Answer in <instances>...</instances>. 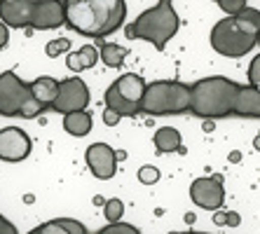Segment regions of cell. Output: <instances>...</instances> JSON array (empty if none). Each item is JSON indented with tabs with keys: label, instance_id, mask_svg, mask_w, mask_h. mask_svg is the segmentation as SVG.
<instances>
[{
	"label": "cell",
	"instance_id": "obj_1",
	"mask_svg": "<svg viewBox=\"0 0 260 234\" xmlns=\"http://www.w3.org/2000/svg\"><path fill=\"white\" fill-rule=\"evenodd\" d=\"M66 26L85 38H108L127 19L124 0H63Z\"/></svg>",
	"mask_w": 260,
	"mask_h": 234
},
{
	"label": "cell",
	"instance_id": "obj_2",
	"mask_svg": "<svg viewBox=\"0 0 260 234\" xmlns=\"http://www.w3.org/2000/svg\"><path fill=\"white\" fill-rule=\"evenodd\" d=\"M242 84L225 75H211L190 84V113L200 120H223L235 115V103Z\"/></svg>",
	"mask_w": 260,
	"mask_h": 234
},
{
	"label": "cell",
	"instance_id": "obj_3",
	"mask_svg": "<svg viewBox=\"0 0 260 234\" xmlns=\"http://www.w3.org/2000/svg\"><path fill=\"white\" fill-rule=\"evenodd\" d=\"M181 28V19L174 10V0H159L155 7L141 12L132 24H127L124 36L127 40H145L162 52L171 42V38Z\"/></svg>",
	"mask_w": 260,
	"mask_h": 234
},
{
	"label": "cell",
	"instance_id": "obj_4",
	"mask_svg": "<svg viewBox=\"0 0 260 234\" xmlns=\"http://www.w3.org/2000/svg\"><path fill=\"white\" fill-rule=\"evenodd\" d=\"M141 113L152 115V117L190 113V84L178 82V80H157V82L145 84Z\"/></svg>",
	"mask_w": 260,
	"mask_h": 234
},
{
	"label": "cell",
	"instance_id": "obj_5",
	"mask_svg": "<svg viewBox=\"0 0 260 234\" xmlns=\"http://www.w3.org/2000/svg\"><path fill=\"white\" fill-rule=\"evenodd\" d=\"M45 106L33 98L28 89V82L19 80L14 71L0 73V115L3 117H24L33 120L45 113Z\"/></svg>",
	"mask_w": 260,
	"mask_h": 234
},
{
	"label": "cell",
	"instance_id": "obj_6",
	"mask_svg": "<svg viewBox=\"0 0 260 234\" xmlns=\"http://www.w3.org/2000/svg\"><path fill=\"white\" fill-rule=\"evenodd\" d=\"M209 42H211L213 52H218L220 56H228V59H242V56H246L248 52L258 45V38L244 33V30L237 26L235 17H225L211 28V38H209Z\"/></svg>",
	"mask_w": 260,
	"mask_h": 234
},
{
	"label": "cell",
	"instance_id": "obj_7",
	"mask_svg": "<svg viewBox=\"0 0 260 234\" xmlns=\"http://www.w3.org/2000/svg\"><path fill=\"white\" fill-rule=\"evenodd\" d=\"M89 87L85 84V80L80 78H66L59 80V91H56V98L52 103V110L61 115L75 113V110H87L89 106Z\"/></svg>",
	"mask_w": 260,
	"mask_h": 234
},
{
	"label": "cell",
	"instance_id": "obj_8",
	"mask_svg": "<svg viewBox=\"0 0 260 234\" xmlns=\"http://www.w3.org/2000/svg\"><path fill=\"white\" fill-rule=\"evenodd\" d=\"M190 199L194 206L206 211H218L225 204V190L220 183V176H202L190 183Z\"/></svg>",
	"mask_w": 260,
	"mask_h": 234
},
{
	"label": "cell",
	"instance_id": "obj_9",
	"mask_svg": "<svg viewBox=\"0 0 260 234\" xmlns=\"http://www.w3.org/2000/svg\"><path fill=\"white\" fill-rule=\"evenodd\" d=\"M30 136L19 126H5L0 129V159L3 162H24L30 155Z\"/></svg>",
	"mask_w": 260,
	"mask_h": 234
},
{
	"label": "cell",
	"instance_id": "obj_10",
	"mask_svg": "<svg viewBox=\"0 0 260 234\" xmlns=\"http://www.w3.org/2000/svg\"><path fill=\"white\" fill-rule=\"evenodd\" d=\"M59 26H66L63 17V0H36L30 12L28 28L33 30H54Z\"/></svg>",
	"mask_w": 260,
	"mask_h": 234
},
{
	"label": "cell",
	"instance_id": "obj_11",
	"mask_svg": "<svg viewBox=\"0 0 260 234\" xmlns=\"http://www.w3.org/2000/svg\"><path fill=\"white\" fill-rule=\"evenodd\" d=\"M85 159L94 178L99 180H108L117 174V157L108 143H91L85 152Z\"/></svg>",
	"mask_w": 260,
	"mask_h": 234
},
{
	"label": "cell",
	"instance_id": "obj_12",
	"mask_svg": "<svg viewBox=\"0 0 260 234\" xmlns=\"http://www.w3.org/2000/svg\"><path fill=\"white\" fill-rule=\"evenodd\" d=\"M36 0H0V21L7 28H28Z\"/></svg>",
	"mask_w": 260,
	"mask_h": 234
},
{
	"label": "cell",
	"instance_id": "obj_13",
	"mask_svg": "<svg viewBox=\"0 0 260 234\" xmlns=\"http://www.w3.org/2000/svg\"><path fill=\"white\" fill-rule=\"evenodd\" d=\"M235 115L237 117H253L260 120V89L253 84H242L239 94H237L235 103Z\"/></svg>",
	"mask_w": 260,
	"mask_h": 234
},
{
	"label": "cell",
	"instance_id": "obj_14",
	"mask_svg": "<svg viewBox=\"0 0 260 234\" xmlns=\"http://www.w3.org/2000/svg\"><path fill=\"white\" fill-rule=\"evenodd\" d=\"M145 84H148V82H145L141 75H136V73H124V75H120V78L113 82V87H115L117 94H120L124 101L141 106V98H143Z\"/></svg>",
	"mask_w": 260,
	"mask_h": 234
},
{
	"label": "cell",
	"instance_id": "obj_15",
	"mask_svg": "<svg viewBox=\"0 0 260 234\" xmlns=\"http://www.w3.org/2000/svg\"><path fill=\"white\" fill-rule=\"evenodd\" d=\"M28 89L40 106L52 108V103H54V98H56V91H59V80L49 78V75H40V78L30 80Z\"/></svg>",
	"mask_w": 260,
	"mask_h": 234
},
{
	"label": "cell",
	"instance_id": "obj_16",
	"mask_svg": "<svg viewBox=\"0 0 260 234\" xmlns=\"http://www.w3.org/2000/svg\"><path fill=\"white\" fill-rule=\"evenodd\" d=\"M26 234H87L85 225L73 218H54V220L40 222L38 227H33Z\"/></svg>",
	"mask_w": 260,
	"mask_h": 234
},
{
	"label": "cell",
	"instance_id": "obj_17",
	"mask_svg": "<svg viewBox=\"0 0 260 234\" xmlns=\"http://www.w3.org/2000/svg\"><path fill=\"white\" fill-rule=\"evenodd\" d=\"M96 61H99V49L94 45H82L78 52L68 54L66 66L73 73H82V71H89V68L96 66Z\"/></svg>",
	"mask_w": 260,
	"mask_h": 234
},
{
	"label": "cell",
	"instance_id": "obj_18",
	"mask_svg": "<svg viewBox=\"0 0 260 234\" xmlns=\"http://www.w3.org/2000/svg\"><path fill=\"white\" fill-rule=\"evenodd\" d=\"M152 145L159 155H169V152H178L181 148V131L174 126H159L155 136H152Z\"/></svg>",
	"mask_w": 260,
	"mask_h": 234
},
{
	"label": "cell",
	"instance_id": "obj_19",
	"mask_svg": "<svg viewBox=\"0 0 260 234\" xmlns=\"http://www.w3.org/2000/svg\"><path fill=\"white\" fill-rule=\"evenodd\" d=\"M91 126H94V122H91V115L87 110H75V113L63 115V129L75 138L87 136L91 131Z\"/></svg>",
	"mask_w": 260,
	"mask_h": 234
},
{
	"label": "cell",
	"instance_id": "obj_20",
	"mask_svg": "<svg viewBox=\"0 0 260 234\" xmlns=\"http://www.w3.org/2000/svg\"><path fill=\"white\" fill-rule=\"evenodd\" d=\"M103 101H106V108L115 110L120 117H136V115L141 113V106L124 101V98L117 94V89L113 87V84H110L108 89H106V94H103Z\"/></svg>",
	"mask_w": 260,
	"mask_h": 234
},
{
	"label": "cell",
	"instance_id": "obj_21",
	"mask_svg": "<svg viewBox=\"0 0 260 234\" xmlns=\"http://www.w3.org/2000/svg\"><path fill=\"white\" fill-rule=\"evenodd\" d=\"M96 49H99V61H103L108 68H120L129 54L127 47L115 45V42H99Z\"/></svg>",
	"mask_w": 260,
	"mask_h": 234
},
{
	"label": "cell",
	"instance_id": "obj_22",
	"mask_svg": "<svg viewBox=\"0 0 260 234\" xmlns=\"http://www.w3.org/2000/svg\"><path fill=\"white\" fill-rule=\"evenodd\" d=\"M235 21L244 33H248V36H253V38L260 36V12L258 10L246 5L239 14H235Z\"/></svg>",
	"mask_w": 260,
	"mask_h": 234
},
{
	"label": "cell",
	"instance_id": "obj_23",
	"mask_svg": "<svg viewBox=\"0 0 260 234\" xmlns=\"http://www.w3.org/2000/svg\"><path fill=\"white\" fill-rule=\"evenodd\" d=\"M122 213H124V204H122V199H108L106 204H103V216L108 222H120L122 220Z\"/></svg>",
	"mask_w": 260,
	"mask_h": 234
},
{
	"label": "cell",
	"instance_id": "obj_24",
	"mask_svg": "<svg viewBox=\"0 0 260 234\" xmlns=\"http://www.w3.org/2000/svg\"><path fill=\"white\" fill-rule=\"evenodd\" d=\"M68 49H71V40L68 38H56V40H49L47 47H45V54L49 59H56L59 54H66Z\"/></svg>",
	"mask_w": 260,
	"mask_h": 234
},
{
	"label": "cell",
	"instance_id": "obj_25",
	"mask_svg": "<svg viewBox=\"0 0 260 234\" xmlns=\"http://www.w3.org/2000/svg\"><path fill=\"white\" fill-rule=\"evenodd\" d=\"M96 234H141V232L134 225H129V222H108Z\"/></svg>",
	"mask_w": 260,
	"mask_h": 234
},
{
	"label": "cell",
	"instance_id": "obj_26",
	"mask_svg": "<svg viewBox=\"0 0 260 234\" xmlns=\"http://www.w3.org/2000/svg\"><path fill=\"white\" fill-rule=\"evenodd\" d=\"M139 183H143V185H155L159 180V169L152 166V164H145V166L139 169Z\"/></svg>",
	"mask_w": 260,
	"mask_h": 234
},
{
	"label": "cell",
	"instance_id": "obj_27",
	"mask_svg": "<svg viewBox=\"0 0 260 234\" xmlns=\"http://www.w3.org/2000/svg\"><path fill=\"white\" fill-rule=\"evenodd\" d=\"M220 10H223L228 17H235V14H239L246 7V0H213Z\"/></svg>",
	"mask_w": 260,
	"mask_h": 234
},
{
	"label": "cell",
	"instance_id": "obj_28",
	"mask_svg": "<svg viewBox=\"0 0 260 234\" xmlns=\"http://www.w3.org/2000/svg\"><path fill=\"white\" fill-rule=\"evenodd\" d=\"M248 84H253L260 89V54L253 56L251 66H248Z\"/></svg>",
	"mask_w": 260,
	"mask_h": 234
},
{
	"label": "cell",
	"instance_id": "obj_29",
	"mask_svg": "<svg viewBox=\"0 0 260 234\" xmlns=\"http://www.w3.org/2000/svg\"><path fill=\"white\" fill-rule=\"evenodd\" d=\"M120 120H122V117L115 113V110H110V108L103 110V122H106V126H115Z\"/></svg>",
	"mask_w": 260,
	"mask_h": 234
},
{
	"label": "cell",
	"instance_id": "obj_30",
	"mask_svg": "<svg viewBox=\"0 0 260 234\" xmlns=\"http://www.w3.org/2000/svg\"><path fill=\"white\" fill-rule=\"evenodd\" d=\"M0 234H19V229L5 216H0Z\"/></svg>",
	"mask_w": 260,
	"mask_h": 234
},
{
	"label": "cell",
	"instance_id": "obj_31",
	"mask_svg": "<svg viewBox=\"0 0 260 234\" xmlns=\"http://www.w3.org/2000/svg\"><path fill=\"white\" fill-rule=\"evenodd\" d=\"M213 225H218V227L228 225V211H213Z\"/></svg>",
	"mask_w": 260,
	"mask_h": 234
},
{
	"label": "cell",
	"instance_id": "obj_32",
	"mask_svg": "<svg viewBox=\"0 0 260 234\" xmlns=\"http://www.w3.org/2000/svg\"><path fill=\"white\" fill-rule=\"evenodd\" d=\"M7 42H10V28L0 21V49H5Z\"/></svg>",
	"mask_w": 260,
	"mask_h": 234
},
{
	"label": "cell",
	"instance_id": "obj_33",
	"mask_svg": "<svg viewBox=\"0 0 260 234\" xmlns=\"http://www.w3.org/2000/svg\"><path fill=\"white\" fill-rule=\"evenodd\" d=\"M242 225V216L237 211H228V227H239Z\"/></svg>",
	"mask_w": 260,
	"mask_h": 234
},
{
	"label": "cell",
	"instance_id": "obj_34",
	"mask_svg": "<svg viewBox=\"0 0 260 234\" xmlns=\"http://www.w3.org/2000/svg\"><path fill=\"white\" fill-rule=\"evenodd\" d=\"M230 162H232V164L242 162V152H239V150H232V152H230Z\"/></svg>",
	"mask_w": 260,
	"mask_h": 234
},
{
	"label": "cell",
	"instance_id": "obj_35",
	"mask_svg": "<svg viewBox=\"0 0 260 234\" xmlns=\"http://www.w3.org/2000/svg\"><path fill=\"white\" fill-rule=\"evenodd\" d=\"M202 126H204V131H213L216 122H213V120H204V124H202Z\"/></svg>",
	"mask_w": 260,
	"mask_h": 234
},
{
	"label": "cell",
	"instance_id": "obj_36",
	"mask_svg": "<svg viewBox=\"0 0 260 234\" xmlns=\"http://www.w3.org/2000/svg\"><path fill=\"white\" fill-rule=\"evenodd\" d=\"M115 157H117V162H122V159H127V152H124V150H115Z\"/></svg>",
	"mask_w": 260,
	"mask_h": 234
},
{
	"label": "cell",
	"instance_id": "obj_37",
	"mask_svg": "<svg viewBox=\"0 0 260 234\" xmlns=\"http://www.w3.org/2000/svg\"><path fill=\"white\" fill-rule=\"evenodd\" d=\"M194 220H197V216H194V213H185V222H188V225H192Z\"/></svg>",
	"mask_w": 260,
	"mask_h": 234
},
{
	"label": "cell",
	"instance_id": "obj_38",
	"mask_svg": "<svg viewBox=\"0 0 260 234\" xmlns=\"http://www.w3.org/2000/svg\"><path fill=\"white\" fill-rule=\"evenodd\" d=\"M253 148H255V150H258V152H260V131H258V136H255V138H253Z\"/></svg>",
	"mask_w": 260,
	"mask_h": 234
},
{
	"label": "cell",
	"instance_id": "obj_39",
	"mask_svg": "<svg viewBox=\"0 0 260 234\" xmlns=\"http://www.w3.org/2000/svg\"><path fill=\"white\" fill-rule=\"evenodd\" d=\"M171 234H202V232H192V229H188V232H171Z\"/></svg>",
	"mask_w": 260,
	"mask_h": 234
},
{
	"label": "cell",
	"instance_id": "obj_40",
	"mask_svg": "<svg viewBox=\"0 0 260 234\" xmlns=\"http://www.w3.org/2000/svg\"><path fill=\"white\" fill-rule=\"evenodd\" d=\"M258 45H260V36H258Z\"/></svg>",
	"mask_w": 260,
	"mask_h": 234
},
{
	"label": "cell",
	"instance_id": "obj_41",
	"mask_svg": "<svg viewBox=\"0 0 260 234\" xmlns=\"http://www.w3.org/2000/svg\"><path fill=\"white\" fill-rule=\"evenodd\" d=\"M246 3H248V0H246Z\"/></svg>",
	"mask_w": 260,
	"mask_h": 234
}]
</instances>
